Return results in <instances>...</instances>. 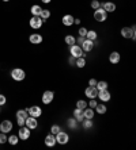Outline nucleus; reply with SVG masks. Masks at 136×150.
Wrapping results in <instances>:
<instances>
[{"instance_id": "dca6fc26", "label": "nucleus", "mask_w": 136, "mask_h": 150, "mask_svg": "<svg viewBox=\"0 0 136 150\" xmlns=\"http://www.w3.org/2000/svg\"><path fill=\"white\" fill-rule=\"evenodd\" d=\"M101 7L104 8L107 14H109V12H115L116 8H117V7H116V4L113 3V1H105V3L101 4Z\"/></svg>"}, {"instance_id": "9b49d317", "label": "nucleus", "mask_w": 136, "mask_h": 150, "mask_svg": "<svg viewBox=\"0 0 136 150\" xmlns=\"http://www.w3.org/2000/svg\"><path fill=\"white\" fill-rule=\"evenodd\" d=\"M94 46H95L94 41H90V39H84V41H83V43L80 45V47H82V50H83L84 53H89V52H91V50L94 49Z\"/></svg>"}, {"instance_id": "39448f33", "label": "nucleus", "mask_w": 136, "mask_h": 150, "mask_svg": "<svg viewBox=\"0 0 136 150\" xmlns=\"http://www.w3.org/2000/svg\"><path fill=\"white\" fill-rule=\"evenodd\" d=\"M54 137H56V142L60 143V145H67L68 141H69V135L65 131H61V130Z\"/></svg>"}, {"instance_id": "c756f323", "label": "nucleus", "mask_w": 136, "mask_h": 150, "mask_svg": "<svg viewBox=\"0 0 136 150\" xmlns=\"http://www.w3.org/2000/svg\"><path fill=\"white\" fill-rule=\"evenodd\" d=\"M29 116V114H27V111L26 110H19L18 112H16V119H25Z\"/></svg>"}, {"instance_id": "58836bf2", "label": "nucleus", "mask_w": 136, "mask_h": 150, "mask_svg": "<svg viewBox=\"0 0 136 150\" xmlns=\"http://www.w3.org/2000/svg\"><path fill=\"white\" fill-rule=\"evenodd\" d=\"M6 103H7V98H6L4 95L0 93V105H4Z\"/></svg>"}, {"instance_id": "7ed1b4c3", "label": "nucleus", "mask_w": 136, "mask_h": 150, "mask_svg": "<svg viewBox=\"0 0 136 150\" xmlns=\"http://www.w3.org/2000/svg\"><path fill=\"white\" fill-rule=\"evenodd\" d=\"M94 19H95L97 22H106L107 12L102 7L97 8V10H94Z\"/></svg>"}, {"instance_id": "49530a36", "label": "nucleus", "mask_w": 136, "mask_h": 150, "mask_svg": "<svg viewBox=\"0 0 136 150\" xmlns=\"http://www.w3.org/2000/svg\"><path fill=\"white\" fill-rule=\"evenodd\" d=\"M3 1H10V0H3Z\"/></svg>"}, {"instance_id": "f3484780", "label": "nucleus", "mask_w": 136, "mask_h": 150, "mask_svg": "<svg viewBox=\"0 0 136 150\" xmlns=\"http://www.w3.org/2000/svg\"><path fill=\"white\" fill-rule=\"evenodd\" d=\"M120 59H121V56H120L118 52H112L110 54H109V61H110V64H113V65H117V64L120 62Z\"/></svg>"}, {"instance_id": "f704fd0d", "label": "nucleus", "mask_w": 136, "mask_h": 150, "mask_svg": "<svg viewBox=\"0 0 136 150\" xmlns=\"http://www.w3.org/2000/svg\"><path fill=\"white\" fill-rule=\"evenodd\" d=\"M87 31H89V30H87L86 27H80L79 28V37H84V38H86V34H87Z\"/></svg>"}, {"instance_id": "6ab92c4d", "label": "nucleus", "mask_w": 136, "mask_h": 150, "mask_svg": "<svg viewBox=\"0 0 136 150\" xmlns=\"http://www.w3.org/2000/svg\"><path fill=\"white\" fill-rule=\"evenodd\" d=\"M74 19H75V18L72 16V15L67 14V15H64V16H63V19H61V22H63V25H64V26H67V27H69V26H72V25H74Z\"/></svg>"}, {"instance_id": "cd10ccee", "label": "nucleus", "mask_w": 136, "mask_h": 150, "mask_svg": "<svg viewBox=\"0 0 136 150\" xmlns=\"http://www.w3.org/2000/svg\"><path fill=\"white\" fill-rule=\"evenodd\" d=\"M106 105L102 103V104H97V107H95V112L97 114H99V115H104V114H106Z\"/></svg>"}, {"instance_id": "0eeeda50", "label": "nucleus", "mask_w": 136, "mask_h": 150, "mask_svg": "<svg viewBox=\"0 0 136 150\" xmlns=\"http://www.w3.org/2000/svg\"><path fill=\"white\" fill-rule=\"evenodd\" d=\"M12 127H14V125H12V122L8 120V119H6V120H3V122L0 123V131L4 134L10 133L11 130H12Z\"/></svg>"}, {"instance_id": "5701e85b", "label": "nucleus", "mask_w": 136, "mask_h": 150, "mask_svg": "<svg viewBox=\"0 0 136 150\" xmlns=\"http://www.w3.org/2000/svg\"><path fill=\"white\" fill-rule=\"evenodd\" d=\"M83 115H84V118L87 119H93L94 115H95V111H94V108H84L83 110Z\"/></svg>"}, {"instance_id": "37998d69", "label": "nucleus", "mask_w": 136, "mask_h": 150, "mask_svg": "<svg viewBox=\"0 0 136 150\" xmlns=\"http://www.w3.org/2000/svg\"><path fill=\"white\" fill-rule=\"evenodd\" d=\"M68 62H69V65H75V58L74 57H69V59H68Z\"/></svg>"}, {"instance_id": "aec40b11", "label": "nucleus", "mask_w": 136, "mask_h": 150, "mask_svg": "<svg viewBox=\"0 0 136 150\" xmlns=\"http://www.w3.org/2000/svg\"><path fill=\"white\" fill-rule=\"evenodd\" d=\"M74 118H75L78 122H82L83 119H84L83 110H80V108H75V110H74Z\"/></svg>"}, {"instance_id": "a211bd4d", "label": "nucleus", "mask_w": 136, "mask_h": 150, "mask_svg": "<svg viewBox=\"0 0 136 150\" xmlns=\"http://www.w3.org/2000/svg\"><path fill=\"white\" fill-rule=\"evenodd\" d=\"M56 143H57L56 142V137H54L53 134L49 133L47 137H45V145H47L48 147H53Z\"/></svg>"}, {"instance_id": "2eb2a0df", "label": "nucleus", "mask_w": 136, "mask_h": 150, "mask_svg": "<svg viewBox=\"0 0 136 150\" xmlns=\"http://www.w3.org/2000/svg\"><path fill=\"white\" fill-rule=\"evenodd\" d=\"M97 98H99V100L102 101V103H106V101L110 100V92L107 91V89H105V91H98V96Z\"/></svg>"}, {"instance_id": "393cba45", "label": "nucleus", "mask_w": 136, "mask_h": 150, "mask_svg": "<svg viewBox=\"0 0 136 150\" xmlns=\"http://www.w3.org/2000/svg\"><path fill=\"white\" fill-rule=\"evenodd\" d=\"M64 42H65V43H67L68 46H72V45H75V43H76V38H75V37H74V35L68 34V35H65Z\"/></svg>"}, {"instance_id": "a878e982", "label": "nucleus", "mask_w": 136, "mask_h": 150, "mask_svg": "<svg viewBox=\"0 0 136 150\" xmlns=\"http://www.w3.org/2000/svg\"><path fill=\"white\" fill-rule=\"evenodd\" d=\"M97 38H98V34L95 33V30H89L87 31V34H86V39H90V41H97Z\"/></svg>"}, {"instance_id": "c03bdc74", "label": "nucleus", "mask_w": 136, "mask_h": 150, "mask_svg": "<svg viewBox=\"0 0 136 150\" xmlns=\"http://www.w3.org/2000/svg\"><path fill=\"white\" fill-rule=\"evenodd\" d=\"M79 23H80V19H79V18H75V19H74V25H79Z\"/></svg>"}, {"instance_id": "9d476101", "label": "nucleus", "mask_w": 136, "mask_h": 150, "mask_svg": "<svg viewBox=\"0 0 136 150\" xmlns=\"http://www.w3.org/2000/svg\"><path fill=\"white\" fill-rule=\"evenodd\" d=\"M25 126L29 127L30 130H34L38 127V120H37V118H34V116H27L25 120Z\"/></svg>"}, {"instance_id": "bb28decb", "label": "nucleus", "mask_w": 136, "mask_h": 150, "mask_svg": "<svg viewBox=\"0 0 136 150\" xmlns=\"http://www.w3.org/2000/svg\"><path fill=\"white\" fill-rule=\"evenodd\" d=\"M75 65L78 68H84L86 67V59H84V57H79V58H75Z\"/></svg>"}, {"instance_id": "c9c22d12", "label": "nucleus", "mask_w": 136, "mask_h": 150, "mask_svg": "<svg viewBox=\"0 0 136 150\" xmlns=\"http://www.w3.org/2000/svg\"><path fill=\"white\" fill-rule=\"evenodd\" d=\"M90 6H91V8H93V10H97V8H99V7H101V3L98 1V0H93Z\"/></svg>"}, {"instance_id": "4be33fe9", "label": "nucleus", "mask_w": 136, "mask_h": 150, "mask_svg": "<svg viewBox=\"0 0 136 150\" xmlns=\"http://www.w3.org/2000/svg\"><path fill=\"white\" fill-rule=\"evenodd\" d=\"M41 11H42V8H41V6H38V4H34V6H31V8H30V12H31L33 16H39Z\"/></svg>"}, {"instance_id": "f257e3e1", "label": "nucleus", "mask_w": 136, "mask_h": 150, "mask_svg": "<svg viewBox=\"0 0 136 150\" xmlns=\"http://www.w3.org/2000/svg\"><path fill=\"white\" fill-rule=\"evenodd\" d=\"M121 37L125 39H133L135 41L136 39V27L135 26H132V27H122L121 28Z\"/></svg>"}, {"instance_id": "1a4fd4ad", "label": "nucleus", "mask_w": 136, "mask_h": 150, "mask_svg": "<svg viewBox=\"0 0 136 150\" xmlns=\"http://www.w3.org/2000/svg\"><path fill=\"white\" fill-rule=\"evenodd\" d=\"M44 25V21L39 16H33L30 18V27L34 28V30H38L41 28V26Z\"/></svg>"}, {"instance_id": "6e6552de", "label": "nucleus", "mask_w": 136, "mask_h": 150, "mask_svg": "<svg viewBox=\"0 0 136 150\" xmlns=\"http://www.w3.org/2000/svg\"><path fill=\"white\" fill-rule=\"evenodd\" d=\"M53 99H54V92L53 91H45L42 93L41 100H42L44 104H50V103L53 101Z\"/></svg>"}, {"instance_id": "f03ea898", "label": "nucleus", "mask_w": 136, "mask_h": 150, "mask_svg": "<svg viewBox=\"0 0 136 150\" xmlns=\"http://www.w3.org/2000/svg\"><path fill=\"white\" fill-rule=\"evenodd\" d=\"M11 77L15 81H23L26 77V73H25V70L21 69V68H15V69L11 70Z\"/></svg>"}, {"instance_id": "79ce46f5", "label": "nucleus", "mask_w": 136, "mask_h": 150, "mask_svg": "<svg viewBox=\"0 0 136 150\" xmlns=\"http://www.w3.org/2000/svg\"><path fill=\"white\" fill-rule=\"evenodd\" d=\"M18 122V126H25V119H16Z\"/></svg>"}, {"instance_id": "ddd939ff", "label": "nucleus", "mask_w": 136, "mask_h": 150, "mask_svg": "<svg viewBox=\"0 0 136 150\" xmlns=\"http://www.w3.org/2000/svg\"><path fill=\"white\" fill-rule=\"evenodd\" d=\"M18 137H19V139H22V141L29 139V138H30V129H29V127H23V126H21Z\"/></svg>"}, {"instance_id": "f8f14e48", "label": "nucleus", "mask_w": 136, "mask_h": 150, "mask_svg": "<svg viewBox=\"0 0 136 150\" xmlns=\"http://www.w3.org/2000/svg\"><path fill=\"white\" fill-rule=\"evenodd\" d=\"M84 95H86V98H89V99H97L98 89L95 87H87L86 89H84Z\"/></svg>"}, {"instance_id": "ea45409f", "label": "nucleus", "mask_w": 136, "mask_h": 150, "mask_svg": "<svg viewBox=\"0 0 136 150\" xmlns=\"http://www.w3.org/2000/svg\"><path fill=\"white\" fill-rule=\"evenodd\" d=\"M97 85V80L95 79H90L89 80V87H95Z\"/></svg>"}, {"instance_id": "4468645a", "label": "nucleus", "mask_w": 136, "mask_h": 150, "mask_svg": "<svg viewBox=\"0 0 136 150\" xmlns=\"http://www.w3.org/2000/svg\"><path fill=\"white\" fill-rule=\"evenodd\" d=\"M29 41L30 43H33V45H39V43H42L44 38L41 34H37V33H34V34H31L29 37Z\"/></svg>"}, {"instance_id": "a19ab883", "label": "nucleus", "mask_w": 136, "mask_h": 150, "mask_svg": "<svg viewBox=\"0 0 136 150\" xmlns=\"http://www.w3.org/2000/svg\"><path fill=\"white\" fill-rule=\"evenodd\" d=\"M84 39H86V38H84V37H79V38H76V42H78V43H79V46L82 45V43H83V41H84Z\"/></svg>"}, {"instance_id": "473e14b6", "label": "nucleus", "mask_w": 136, "mask_h": 150, "mask_svg": "<svg viewBox=\"0 0 136 150\" xmlns=\"http://www.w3.org/2000/svg\"><path fill=\"white\" fill-rule=\"evenodd\" d=\"M87 101L86 100H78L76 101V108H80V110H84L87 107Z\"/></svg>"}, {"instance_id": "e433bc0d", "label": "nucleus", "mask_w": 136, "mask_h": 150, "mask_svg": "<svg viewBox=\"0 0 136 150\" xmlns=\"http://www.w3.org/2000/svg\"><path fill=\"white\" fill-rule=\"evenodd\" d=\"M87 104L90 105V108H95V107H97V104H98V101L95 100V99H90V101L87 103Z\"/></svg>"}, {"instance_id": "b1692460", "label": "nucleus", "mask_w": 136, "mask_h": 150, "mask_svg": "<svg viewBox=\"0 0 136 150\" xmlns=\"http://www.w3.org/2000/svg\"><path fill=\"white\" fill-rule=\"evenodd\" d=\"M78 123H79V122L76 120L75 118H69V119L67 120V126H68V127H69L71 130H76V129H78Z\"/></svg>"}, {"instance_id": "7c9ffc66", "label": "nucleus", "mask_w": 136, "mask_h": 150, "mask_svg": "<svg viewBox=\"0 0 136 150\" xmlns=\"http://www.w3.org/2000/svg\"><path fill=\"white\" fill-rule=\"evenodd\" d=\"M7 142L10 143V145H16V143L19 142V137L18 135H10L7 138Z\"/></svg>"}, {"instance_id": "a18cd8bd", "label": "nucleus", "mask_w": 136, "mask_h": 150, "mask_svg": "<svg viewBox=\"0 0 136 150\" xmlns=\"http://www.w3.org/2000/svg\"><path fill=\"white\" fill-rule=\"evenodd\" d=\"M41 1H42L44 4H49L50 1H52V0H41Z\"/></svg>"}, {"instance_id": "4c0bfd02", "label": "nucleus", "mask_w": 136, "mask_h": 150, "mask_svg": "<svg viewBox=\"0 0 136 150\" xmlns=\"http://www.w3.org/2000/svg\"><path fill=\"white\" fill-rule=\"evenodd\" d=\"M6 142H7V135L4 133H0V145H3Z\"/></svg>"}, {"instance_id": "c85d7f7f", "label": "nucleus", "mask_w": 136, "mask_h": 150, "mask_svg": "<svg viewBox=\"0 0 136 150\" xmlns=\"http://www.w3.org/2000/svg\"><path fill=\"white\" fill-rule=\"evenodd\" d=\"M95 88H97L98 91H105V89H107V83L106 81H97Z\"/></svg>"}, {"instance_id": "423d86ee", "label": "nucleus", "mask_w": 136, "mask_h": 150, "mask_svg": "<svg viewBox=\"0 0 136 150\" xmlns=\"http://www.w3.org/2000/svg\"><path fill=\"white\" fill-rule=\"evenodd\" d=\"M26 111H27L29 116H34V118H39V116L42 115V110L38 105H33L30 108H26Z\"/></svg>"}, {"instance_id": "20e7f679", "label": "nucleus", "mask_w": 136, "mask_h": 150, "mask_svg": "<svg viewBox=\"0 0 136 150\" xmlns=\"http://www.w3.org/2000/svg\"><path fill=\"white\" fill-rule=\"evenodd\" d=\"M69 53H71V56L74 57V58H79V57H84L86 54H84V52L82 50V47L79 45H72L69 46Z\"/></svg>"}, {"instance_id": "72a5a7b5", "label": "nucleus", "mask_w": 136, "mask_h": 150, "mask_svg": "<svg viewBox=\"0 0 136 150\" xmlns=\"http://www.w3.org/2000/svg\"><path fill=\"white\" fill-rule=\"evenodd\" d=\"M60 130H61V127L59 125H52V127H50V134L56 135V134H57Z\"/></svg>"}, {"instance_id": "412c9836", "label": "nucleus", "mask_w": 136, "mask_h": 150, "mask_svg": "<svg viewBox=\"0 0 136 150\" xmlns=\"http://www.w3.org/2000/svg\"><path fill=\"white\" fill-rule=\"evenodd\" d=\"M82 126H83V129H84V130L93 129V126H94L93 119H87V118H84V119L82 120Z\"/></svg>"}, {"instance_id": "2f4dec72", "label": "nucleus", "mask_w": 136, "mask_h": 150, "mask_svg": "<svg viewBox=\"0 0 136 150\" xmlns=\"http://www.w3.org/2000/svg\"><path fill=\"white\" fill-rule=\"evenodd\" d=\"M39 18H41L42 21H47L48 18H50V11L49 10H42L41 11V14H39Z\"/></svg>"}]
</instances>
